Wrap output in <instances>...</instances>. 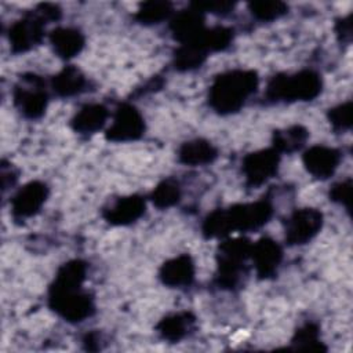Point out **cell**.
<instances>
[{
	"label": "cell",
	"instance_id": "cell-1",
	"mask_svg": "<svg viewBox=\"0 0 353 353\" xmlns=\"http://www.w3.org/2000/svg\"><path fill=\"white\" fill-rule=\"evenodd\" d=\"M273 216L269 199L239 203L211 211L203 221L201 233L205 239H225L232 232H251L265 226Z\"/></svg>",
	"mask_w": 353,
	"mask_h": 353
},
{
	"label": "cell",
	"instance_id": "cell-2",
	"mask_svg": "<svg viewBox=\"0 0 353 353\" xmlns=\"http://www.w3.org/2000/svg\"><path fill=\"white\" fill-rule=\"evenodd\" d=\"M259 84L258 73L252 69H232L216 74L208 90L210 108L228 116L237 113L247 99L256 91Z\"/></svg>",
	"mask_w": 353,
	"mask_h": 353
},
{
	"label": "cell",
	"instance_id": "cell-3",
	"mask_svg": "<svg viewBox=\"0 0 353 353\" xmlns=\"http://www.w3.org/2000/svg\"><path fill=\"white\" fill-rule=\"evenodd\" d=\"M323 91L320 73L313 69H302L296 73H277L266 84L265 99L277 102H307L316 99Z\"/></svg>",
	"mask_w": 353,
	"mask_h": 353
},
{
	"label": "cell",
	"instance_id": "cell-4",
	"mask_svg": "<svg viewBox=\"0 0 353 353\" xmlns=\"http://www.w3.org/2000/svg\"><path fill=\"white\" fill-rule=\"evenodd\" d=\"M252 243L244 236L225 237L216 248L214 283L221 290L233 291L245 274V262L251 258Z\"/></svg>",
	"mask_w": 353,
	"mask_h": 353
},
{
	"label": "cell",
	"instance_id": "cell-5",
	"mask_svg": "<svg viewBox=\"0 0 353 353\" xmlns=\"http://www.w3.org/2000/svg\"><path fill=\"white\" fill-rule=\"evenodd\" d=\"M48 307L65 321L77 324L95 313V301L83 285H63L52 281L48 287Z\"/></svg>",
	"mask_w": 353,
	"mask_h": 353
},
{
	"label": "cell",
	"instance_id": "cell-6",
	"mask_svg": "<svg viewBox=\"0 0 353 353\" xmlns=\"http://www.w3.org/2000/svg\"><path fill=\"white\" fill-rule=\"evenodd\" d=\"M12 102L25 119L37 120L43 117L48 105L44 79L36 73H23L12 88Z\"/></svg>",
	"mask_w": 353,
	"mask_h": 353
},
{
	"label": "cell",
	"instance_id": "cell-7",
	"mask_svg": "<svg viewBox=\"0 0 353 353\" xmlns=\"http://www.w3.org/2000/svg\"><path fill=\"white\" fill-rule=\"evenodd\" d=\"M48 22L34 7L22 18L15 21L8 29V43L12 54H23L37 47L46 36Z\"/></svg>",
	"mask_w": 353,
	"mask_h": 353
},
{
	"label": "cell",
	"instance_id": "cell-8",
	"mask_svg": "<svg viewBox=\"0 0 353 353\" xmlns=\"http://www.w3.org/2000/svg\"><path fill=\"white\" fill-rule=\"evenodd\" d=\"M323 212L313 207L294 210L284 222V236L288 245H303L313 240L321 230Z\"/></svg>",
	"mask_w": 353,
	"mask_h": 353
},
{
	"label": "cell",
	"instance_id": "cell-9",
	"mask_svg": "<svg viewBox=\"0 0 353 353\" xmlns=\"http://www.w3.org/2000/svg\"><path fill=\"white\" fill-rule=\"evenodd\" d=\"M281 154L274 148H266L251 152L243 157L241 171L245 178V185L256 189L276 176L280 165Z\"/></svg>",
	"mask_w": 353,
	"mask_h": 353
},
{
	"label": "cell",
	"instance_id": "cell-10",
	"mask_svg": "<svg viewBox=\"0 0 353 353\" xmlns=\"http://www.w3.org/2000/svg\"><path fill=\"white\" fill-rule=\"evenodd\" d=\"M145 119L141 112L131 103H120L113 114V121L105 132L110 142H132L145 134Z\"/></svg>",
	"mask_w": 353,
	"mask_h": 353
},
{
	"label": "cell",
	"instance_id": "cell-11",
	"mask_svg": "<svg viewBox=\"0 0 353 353\" xmlns=\"http://www.w3.org/2000/svg\"><path fill=\"white\" fill-rule=\"evenodd\" d=\"M48 193V186L41 181H30L25 183L11 197V216L15 221H25L36 215L44 205Z\"/></svg>",
	"mask_w": 353,
	"mask_h": 353
},
{
	"label": "cell",
	"instance_id": "cell-12",
	"mask_svg": "<svg viewBox=\"0 0 353 353\" xmlns=\"http://www.w3.org/2000/svg\"><path fill=\"white\" fill-rule=\"evenodd\" d=\"M342 153L336 148L325 145H313L302 154L305 170L316 179L325 181L332 176L339 167Z\"/></svg>",
	"mask_w": 353,
	"mask_h": 353
},
{
	"label": "cell",
	"instance_id": "cell-13",
	"mask_svg": "<svg viewBox=\"0 0 353 353\" xmlns=\"http://www.w3.org/2000/svg\"><path fill=\"white\" fill-rule=\"evenodd\" d=\"M251 259L259 280H268L277 274L283 261V248L272 237H261L252 244Z\"/></svg>",
	"mask_w": 353,
	"mask_h": 353
},
{
	"label": "cell",
	"instance_id": "cell-14",
	"mask_svg": "<svg viewBox=\"0 0 353 353\" xmlns=\"http://www.w3.org/2000/svg\"><path fill=\"white\" fill-rule=\"evenodd\" d=\"M146 211L145 197L128 194L119 197L113 204L102 210V218L113 226H128L137 222Z\"/></svg>",
	"mask_w": 353,
	"mask_h": 353
},
{
	"label": "cell",
	"instance_id": "cell-15",
	"mask_svg": "<svg viewBox=\"0 0 353 353\" xmlns=\"http://www.w3.org/2000/svg\"><path fill=\"white\" fill-rule=\"evenodd\" d=\"M205 30L204 12L189 4L188 8L178 11L170 19V32L179 44L193 41Z\"/></svg>",
	"mask_w": 353,
	"mask_h": 353
},
{
	"label": "cell",
	"instance_id": "cell-16",
	"mask_svg": "<svg viewBox=\"0 0 353 353\" xmlns=\"http://www.w3.org/2000/svg\"><path fill=\"white\" fill-rule=\"evenodd\" d=\"M196 274L194 261L189 254H181L167 259L159 269L160 281L170 288L189 287Z\"/></svg>",
	"mask_w": 353,
	"mask_h": 353
},
{
	"label": "cell",
	"instance_id": "cell-17",
	"mask_svg": "<svg viewBox=\"0 0 353 353\" xmlns=\"http://www.w3.org/2000/svg\"><path fill=\"white\" fill-rule=\"evenodd\" d=\"M194 325L196 316L189 310H182L164 316L156 324V331L161 339L170 343H178L193 332Z\"/></svg>",
	"mask_w": 353,
	"mask_h": 353
},
{
	"label": "cell",
	"instance_id": "cell-18",
	"mask_svg": "<svg viewBox=\"0 0 353 353\" xmlns=\"http://www.w3.org/2000/svg\"><path fill=\"white\" fill-rule=\"evenodd\" d=\"M54 52L63 61H69L79 55L85 44L81 30L70 26H58L48 33Z\"/></svg>",
	"mask_w": 353,
	"mask_h": 353
},
{
	"label": "cell",
	"instance_id": "cell-19",
	"mask_svg": "<svg viewBox=\"0 0 353 353\" xmlns=\"http://www.w3.org/2000/svg\"><path fill=\"white\" fill-rule=\"evenodd\" d=\"M109 110L102 103H85L70 119V128L80 135L98 132L106 124Z\"/></svg>",
	"mask_w": 353,
	"mask_h": 353
},
{
	"label": "cell",
	"instance_id": "cell-20",
	"mask_svg": "<svg viewBox=\"0 0 353 353\" xmlns=\"http://www.w3.org/2000/svg\"><path fill=\"white\" fill-rule=\"evenodd\" d=\"M87 77L74 65L63 66L55 76L51 77V88L59 98H72L80 95L87 90Z\"/></svg>",
	"mask_w": 353,
	"mask_h": 353
},
{
	"label": "cell",
	"instance_id": "cell-21",
	"mask_svg": "<svg viewBox=\"0 0 353 353\" xmlns=\"http://www.w3.org/2000/svg\"><path fill=\"white\" fill-rule=\"evenodd\" d=\"M218 149L204 138H194L183 142L178 149V161L183 165H207L216 160Z\"/></svg>",
	"mask_w": 353,
	"mask_h": 353
},
{
	"label": "cell",
	"instance_id": "cell-22",
	"mask_svg": "<svg viewBox=\"0 0 353 353\" xmlns=\"http://www.w3.org/2000/svg\"><path fill=\"white\" fill-rule=\"evenodd\" d=\"M309 138V131L301 124H294L287 128L274 130L272 134V148L281 153H295L301 150Z\"/></svg>",
	"mask_w": 353,
	"mask_h": 353
},
{
	"label": "cell",
	"instance_id": "cell-23",
	"mask_svg": "<svg viewBox=\"0 0 353 353\" xmlns=\"http://www.w3.org/2000/svg\"><path fill=\"white\" fill-rule=\"evenodd\" d=\"M207 57V50L197 40H193L176 47L172 55V65L178 72H190L200 68Z\"/></svg>",
	"mask_w": 353,
	"mask_h": 353
},
{
	"label": "cell",
	"instance_id": "cell-24",
	"mask_svg": "<svg viewBox=\"0 0 353 353\" xmlns=\"http://www.w3.org/2000/svg\"><path fill=\"white\" fill-rule=\"evenodd\" d=\"M174 15V6L165 0H150L139 4L135 12V19L142 25H157L163 21L171 19Z\"/></svg>",
	"mask_w": 353,
	"mask_h": 353
},
{
	"label": "cell",
	"instance_id": "cell-25",
	"mask_svg": "<svg viewBox=\"0 0 353 353\" xmlns=\"http://www.w3.org/2000/svg\"><path fill=\"white\" fill-rule=\"evenodd\" d=\"M233 36L234 32L232 28L218 25L212 28H205V30L194 40H197L207 50L208 54H211L226 50L233 41Z\"/></svg>",
	"mask_w": 353,
	"mask_h": 353
},
{
	"label": "cell",
	"instance_id": "cell-26",
	"mask_svg": "<svg viewBox=\"0 0 353 353\" xmlns=\"http://www.w3.org/2000/svg\"><path fill=\"white\" fill-rule=\"evenodd\" d=\"M181 197H182L181 186L172 178L160 181L150 193V200L153 205L159 210H167L176 205Z\"/></svg>",
	"mask_w": 353,
	"mask_h": 353
},
{
	"label": "cell",
	"instance_id": "cell-27",
	"mask_svg": "<svg viewBox=\"0 0 353 353\" xmlns=\"http://www.w3.org/2000/svg\"><path fill=\"white\" fill-rule=\"evenodd\" d=\"M291 345L296 350H327V347L320 341V328L316 323H305L301 325L292 339Z\"/></svg>",
	"mask_w": 353,
	"mask_h": 353
},
{
	"label": "cell",
	"instance_id": "cell-28",
	"mask_svg": "<svg viewBox=\"0 0 353 353\" xmlns=\"http://www.w3.org/2000/svg\"><path fill=\"white\" fill-rule=\"evenodd\" d=\"M85 277L87 262L83 259H70L58 268L52 281L63 285H83Z\"/></svg>",
	"mask_w": 353,
	"mask_h": 353
},
{
	"label": "cell",
	"instance_id": "cell-29",
	"mask_svg": "<svg viewBox=\"0 0 353 353\" xmlns=\"http://www.w3.org/2000/svg\"><path fill=\"white\" fill-rule=\"evenodd\" d=\"M251 15L262 22H272L288 12V6L279 0H261L248 3Z\"/></svg>",
	"mask_w": 353,
	"mask_h": 353
},
{
	"label": "cell",
	"instance_id": "cell-30",
	"mask_svg": "<svg viewBox=\"0 0 353 353\" xmlns=\"http://www.w3.org/2000/svg\"><path fill=\"white\" fill-rule=\"evenodd\" d=\"M352 101H346L331 108L327 113V119L335 132H343L352 127Z\"/></svg>",
	"mask_w": 353,
	"mask_h": 353
},
{
	"label": "cell",
	"instance_id": "cell-31",
	"mask_svg": "<svg viewBox=\"0 0 353 353\" xmlns=\"http://www.w3.org/2000/svg\"><path fill=\"white\" fill-rule=\"evenodd\" d=\"M328 197L332 203H336L346 208L347 212H350V204H352V178H346L343 181H339L334 183L328 192Z\"/></svg>",
	"mask_w": 353,
	"mask_h": 353
},
{
	"label": "cell",
	"instance_id": "cell-32",
	"mask_svg": "<svg viewBox=\"0 0 353 353\" xmlns=\"http://www.w3.org/2000/svg\"><path fill=\"white\" fill-rule=\"evenodd\" d=\"M190 6H193L194 8H197L201 12H210V14H215V15H228L236 7V3L223 1V0H216V1L204 0V1L190 3Z\"/></svg>",
	"mask_w": 353,
	"mask_h": 353
},
{
	"label": "cell",
	"instance_id": "cell-33",
	"mask_svg": "<svg viewBox=\"0 0 353 353\" xmlns=\"http://www.w3.org/2000/svg\"><path fill=\"white\" fill-rule=\"evenodd\" d=\"M336 39L341 44H350L352 40V22H350V14L346 17H341L335 21L334 26Z\"/></svg>",
	"mask_w": 353,
	"mask_h": 353
},
{
	"label": "cell",
	"instance_id": "cell-34",
	"mask_svg": "<svg viewBox=\"0 0 353 353\" xmlns=\"http://www.w3.org/2000/svg\"><path fill=\"white\" fill-rule=\"evenodd\" d=\"M17 172H14V168L11 164H7L6 160L1 161V183H3V190H6L8 186L14 185L17 181Z\"/></svg>",
	"mask_w": 353,
	"mask_h": 353
}]
</instances>
